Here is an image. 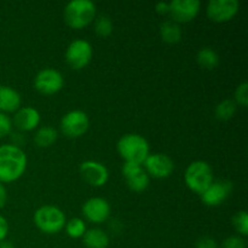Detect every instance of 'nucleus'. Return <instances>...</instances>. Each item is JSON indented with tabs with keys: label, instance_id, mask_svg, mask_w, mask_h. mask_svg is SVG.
<instances>
[{
	"label": "nucleus",
	"instance_id": "f257e3e1",
	"mask_svg": "<svg viewBox=\"0 0 248 248\" xmlns=\"http://www.w3.org/2000/svg\"><path fill=\"white\" fill-rule=\"evenodd\" d=\"M27 169V155L22 148L12 144L0 145V182L17 181Z\"/></svg>",
	"mask_w": 248,
	"mask_h": 248
},
{
	"label": "nucleus",
	"instance_id": "f03ea898",
	"mask_svg": "<svg viewBox=\"0 0 248 248\" xmlns=\"http://www.w3.org/2000/svg\"><path fill=\"white\" fill-rule=\"evenodd\" d=\"M118 152L125 162L142 165L147 159L149 153V143L143 136L137 133H127L124 135L118 140Z\"/></svg>",
	"mask_w": 248,
	"mask_h": 248
},
{
	"label": "nucleus",
	"instance_id": "7ed1b4c3",
	"mask_svg": "<svg viewBox=\"0 0 248 248\" xmlns=\"http://www.w3.org/2000/svg\"><path fill=\"white\" fill-rule=\"evenodd\" d=\"M96 17V5L91 0H72L64 7V19L74 29L89 26Z\"/></svg>",
	"mask_w": 248,
	"mask_h": 248
},
{
	"label": "nucleus",
	"instance_id": "20e7f679",
	"mask_svg": "<svg viewBox=\"0 0 248 248\" xmlns=\"http://www.w3.org/2000/svg\"><path fill=\"white\" fill-rule=\"evenodd\" d=\"M186 186L194 193L202 194L213 182V171L210 164L202 160H196L186 167L184 172Z\"/></svg>",
	"mask_w": 248,
	"mask_h": 248
},
{
	"label": "nucleus",
	"instance_id": "39448f33",
	"mask_svg": "<svg viewBox=\"0 0 248 248\" xmlns=\"http://www.w3.org/2000/svg\"><path fill=\"white\" fill-rule=\"evenodd\" d=\"M34 223L43 232L57 234L65 227V215L56 206L45 205L39 207L34 213Z\"/></svg>",
	"mask_w": 248,
	"mask_h": 248
},
{
	"label": "nucleus",
	"instance_id": "423d86ee",
	"mask_svg": "<svg viewBox=\"0 0 248 248\" xmlns=\"http://www.w3.org/2000/svg\"><path fill=\"white\" fill-rule=\"evenodd\" d=\"M93 50L91 44L85 39H75L65 51V61L73 69H82L91 61Z\"/></svg>",
	"mask_w": 248,
	"mask_h": 248
},
{
	"label": "nucleus",
	"instance_id": "0eeeda50",
	"mask_svg": "<svg viewBox=\"0 0 248 248\" xmlns=\"http://www.w3.org/2000/svg\"><path fill=\"white\" fill-rule=\"evenodd\" d=\"M90 126V119L85 111L75 109L68 111L61 119V130L67 137L78 138L86 133Z\"/></svg>",
	"mask_w": 248,
	"mask_h": 248
},
{
	"label": "nucleus",
	"instance_id": "6e6552de",
	"mask_svg": "<svg viewBox=\"0 0 248 248\" xmlns=\"http://www.w3.org/2000/svg\"><path fill=\"white\" fill-rule=\"evenodd\" d=\"M63 85H64V78L53 68L41 69L34 79V86L43 94L57 93Z\"/></svg>",
	"mask_w": 248,
	"mask_h": 248
},
{
	"label": "nucleus",
	"instance_id": "1a4fd4ad",
	"mask_svg": "<svg viewBox=\"0 0 248 248\" xmlns=\"http://www.w3.org/2000/svg\"><path fill=\"white\" fill-rule=\"evenodd\" d=\"M121 172H123V176L127 183L128 188L136 193L145 190L149 186V174L145 172V170L140 165L133 164V162H125L123 165Z\"/></svg>",
	"mask_w": 248,
	"mask_h": 248
},
{
	"label": "nucleus",
	"instance_id": "9d476101",
	"mask_svg": "<svg viewBox=\"0 0 248 248\" xmlns=\"http://www.w3.org/2000/svg\"><path fill=\"white\" fill-rule=\"evenodd\" d=\"M145 172L155 178H166L171 176L174 170V162L169 155L156 153V154H149L144 160Z\"/></svg>",
	"mask_w": 248,
	"mask_h": 248
},
{
	"label": "nucleus",
	"instance_id": "9b49d317",
	"mask_svg": "<svg viewBox=\"0 0 248 248\" xmlns=\"http://www.w3.org/2000/svg\"><path fill=\"white\" fill-rule=\"evenodd\" d=\"M237 0H211L207 4V16L213 22H227L232 19L239 11Z\"/></svg>",
	"mask_w": 248,
	"mask_h": 248
},
{
	"label": "nucleus",
	"instance_id": "f8f14e48",
	"mask_svg": "<svg viewBox=\"0 0 248 248\" xmlns=\"http://www.w3.org/2000/svg\"><path fill=\"white\" fill-rule=\"evenodd\" d=\"M80 174L87 184L92 186H102L108 182V169L102 162L87 160L80 165Z\"/></svg>",
	"mask_w": 248,
	"mask_h": 248
},
{
	"label": "nucleus",
	"instance_id": "ddd939ff",
	"mask_svg": "<svg viewBox=\"0 0 248 248\" xmlns=\"http://www.w3.org/2000/svg\"><path fill=\"white\" fill-rule=\"evenodd\" d=\"M232 191V183L225 179L220 181H213L212 184L203 191L201 195V200L207 206H218L224 202L228 196Z\"/></svg>",
	"mask_w": 248,
	"mask_h": 248
},
{
	"label": "nucleus",
	"instance_id": "4468645a",
	"mask_svg": "<svg viewBox=\"0 0 248 248\" xmlns=\"http://www.w3.org/2000/svg\"><path fill=\"white\" fill-rule=\"evenodd\" d=\"M200 10L199 0H173L170 2V12L176 23H186L194 19Z\"/></svg>",
	"mask_w": 248,
	"mask_h": 248
},
{
	"label": "nucleus",
	"instance_id": "2eb2a0df",
	"mask_svg": "<svg viewBox=\"0 0 248 248\" xmlns=\"http://www.w3.org/2000/svg\"><path fill=\"white\" fill-rule=\"evenodd\" d=\"M82 215L89 222L103 223L110 215V205L103 198H91L82 205Z\"/></svg>",
	"mask_w": 248,
	"mask_h": 248
},
{
	"label": "nucleus",
	"instance_id": "dca6fc26",
	"mask_svg": "<svg viewBox=\"0 0 248 248\" xmlns=\"http://www.w3.org/2000/svg\"><path fill=\"white\" fill-rule=\"evenodd\" d=\"M40 123V113L33 107H23L16 110L12 124L18 131H31Z\"/></svg>",
	"mask_w": 248,
	"mask_h": 248
},
{
	"label": "nucleus",
	"instance_id": "f3484780",
	"mask_svg": "<svg viewBox=\"0 0 248 248\" xmlns=\"http://www.w3.org/2000/svg\"><path fill=\"white\" fill-rule=\"evenodd\" d=\"M21 94L15 89L0 85V111L10 113L18 110L21 107Z\"/></svg>",
	"mask_w": 248,
	"mask_h": 248
},
{
	"label": "nucleus",
	"instance_id": "a211bd4d",
	"mask_svg": "<svg viewBox=\"0 0 248 248\" xmlns=\"http://www.w3.org/2000/svg\"><path fill=\"white\" fill-rule=\"evenodd\" d=\"M82 237H84V245L87 248H107L109 245L108 235L99 228L86 230Z\"/></svg>",
	"mask_w": 248,
	"mask_h": 248
},
{
	"label": "nucleus",
	"instance_id": "6ab92c4d",
	"mask_svg": "<svg viewBox=\"0 0 248 248\" xmlns=\"http://www.w3.org/2000/svg\"><path fill=\"white\" fill-rule=\"evenodd\" d=\"M160 35L165 43L176 44L181 40L182 31L178 23L173 21H166L160 26Z\"/></svg>",
	"mask_w": 248,
	"mask_h": 248
},
{
	"label": "nucleus",
	"instance_id": "aec40b11",
	"mask_svg": "<svg viewBox=\"0 0 248 248\" xmlns=\"http://www.w3.org/2000/svg\"><path fill=\"white\" fill-rule=\"evenodd\" d=\"M196 61L205 69H213L219 63V56L213 48L202 47L196 53Z\"/></svg>",
	"mask_w": 248,
	"mask_h": 248
},
{
	"label": "nucleus",
	"instance_id": "412c9836",
	"mask_svg": "<svg viewBox=\"0 0 248 248\" xmlns=\"http://www.w3.org/2000/svg\"><path fill=\"white\" fill-rule=\"evenodd\" d=\"M57 140V131L52 126H43L39 128L34 136V142L38 147L46 148L52 145Z\"/></svg>",
	"mask_w": 248,
	"mask_h": 248
},
{
	"label": "nucleus",
	"instance_id": "4be33fe9",
	"mask_svg": "<svg viewBox=\"0 0 248 248\" xmlns=\"http://www.w3.org/2000/svg\"><path fill=\"white\" fill-rule=\"evenodd\" d=\"M236 108L237 104L232 99H224V101L217 104L215 114L217 116V119H220V120H229L236 113Z\"/></svg>",
	"mask_w": 248,
	"mask_h": 248
},
{
	"label": "nucleus",
	"instance_id": "5701e85b",
	"mask_svg": "<svg viewBox=\"0 0 248 248\" xmlns=\"http://www.w3.org/2000/svg\"><path fill=\"white\" fill-rule=\"evenodd\" d=\"M65 232L73 239H79L86 232V225L81 218H72L69 222L65 223Z\"/></svg>",
	"mask_w": 248,
	"mask_h": 248
},
{
	"label": "nucleus",
	"instance_id": "b1692460",
	"mask_svg": "<svg viewBox=\"0 0 248 248\" xmlns=\"http://www.w3.org/2000/svg\"><path fill=\"white\" fill-rule=\"evenodd\" d=\"M94 31L101 36L110 35L113 31V22H111L110 17L106 16V15H101L97 17L94 21Z\"/></svg>",
	"mask_w": 248,
	"mask_h": 248
},
{
	"label": "nucleus",
	"instance_id": "393cba45",
	"mask_svg": "<svg viewBox=\"0 0 248 248\" xmlns=\"http://www.w3.org/2000/svg\"><path fill=\"white\" fill-rule=\"evenodd\" d=\"M232 225L239 234L246 236L248 234V216L246 211H239L232 217Z\"/></svg>",
	"mask_w": 248,
	"mask_h": 248
},
{
	"label": "nucleus",
	"instance_id": "a878e982",
	"mask_svg": "<svg viewBox=\"0 0 248 248\" xmlns=\"http://www.w3.org/2000/svg\"><path fill=\"white\" fill-rule=\"evenodd\" d=\"M235 103L240 104L241 107H247L248 104V84L247 82H242L236 87L234 93Z\"/></svg>",
	"mask_w": 248,
	"mask_h": 248
},
{
	"label": "nucleus",
	"instance_id": "bb28decb",
	"mask_svg": "<svg viewBox=\"0 0 248 248\" xmlns=\"http://www.w3.org/2000/svg\"><path fill=\"white\" fill-rule=\"evenodd\" d=\"M12 130V120L5 113L0 111V138L10 135Z\"/></svg>",
	"mask_w": 248,
	"mask_h": 248
},
{
	"label": "nucleus",
	"instance_id": "cd10ccee",
	"mask_svg": "<svg viewBox=\"0 0 248 248\" xmlns=\"http://www.w3.org/2000/svg\"><path fill=\"white\" fill-rule=\"evenodd\" d=\"M222 248H246V241L241 236H229L223 241Z\"/></svg>",
	"mask_w": 248,
	"mask_h": 248
},
{
	"label": "nucleus",
	"instance_id": "c85d7f7f",
	"mask_svg": "<svg viewBox=\"0 0 248 248\" xmlns=\"http://www.w3.org/2000/svg\"><path fill=\"white\" fill-rule=\"evenodd\" d=\"M195 248H219V247H218L217 241H216L215 239L208 236H203L196 241Z\"/></svg>",
	"mask_w": 248,
	"mask_h": 248
},
{
	"label": "nucleus",
	"instance_id": "c756f323",
	"mask_svg": "<svg viewBox=\"0 0 248 248\" xmlns=\"http://www.w3.org/2000/svg\"><path fill=\"white\" fill-rule=\"evenodd\" d=\"M10 136H11V140H12V145H15V147H18L21 148L22 145L26 143V137H24L23 135L21 133V131H14L11 133H10Z\"/></svg>",
	"mask_w": 248,
	"mask_h": 248
},
{
	"label": "nucleus",
	"instance_id": "7c9ffc66",
	"mask_svg": "<svg viewBox=\"0 0 248 248\" xmlns=\"http://www.w3.org/2000/svg\"><path fill=\"white\" fill-rule=\"evenodd\" d=\"M9 232V224H7L6 218L0 216V242L4 241Z\"/></svg>",
	"mask_w": 248,
	"mask_h": 248
},
{
	"label": "nucleus",
	"instance_id": "2f4dec72",
	"mask_svg": "<svg viewBox=\"0 0 248 248\" xmlns=\"http://www.w3.org/2000/svg\"><path fill=\"white\" fill-rule=\"evenodd\" d=\"M155 10H156L157 14H169L170 12V2H157L156 5H155Z\"/></svg>",
	"mask_w": 248,
	"mask_h": 248
},
{
	"label": "nucleus",
	"instance_id": "473e14b6",
	"mask_svg": "<svg viewBox=\"0 0 248 248\" xmlns=\"http://www.w3.org/2000/svg\"><path fill=\"white\" fill-rule=\"evenodd\" d=\"M6 200H7V191H6V188H5L4 184L0 182V208H2L5 206V203H6Z\"/></svg>",
	"mask_w": 248,
	"mask_h": 248
},
{
	"label": "nucleus",
	"instance_id": "72a5a7b5",
	"mask_svg": "<svg viewBox=\"0 0 248 248\" xmlns=\"http://www.w3.org/2000/svg\"><path fill=\"white\" fill-rule=\"evenodd\" d=\"M0 248H16V247H15V245L12 244L11 241H6V240H4V241L0 242Z\"/></svg>",
	"mask_w": 248,
	"mask_h": 248
}]
</instances>
